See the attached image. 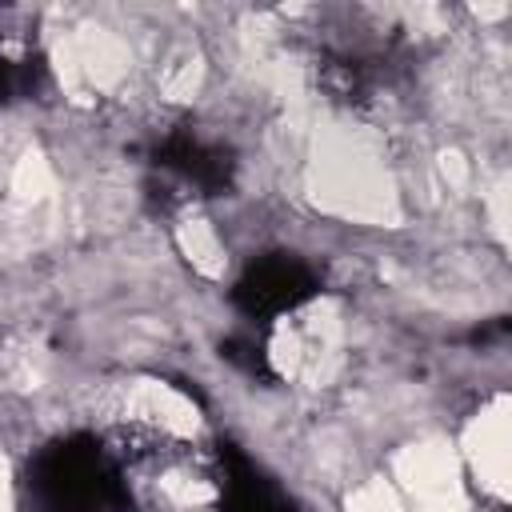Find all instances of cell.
<instances>
[{
	"instance_id": "cell-2",
	"label": "cell",
	"mask_w": 512,
	"mask_h": 512,
	"mask_svg": "<svg viewBox=\"0 0 512 512\" xmlns=\"http://www.w3.org/2000/svg\"><path fill=\"white\" fill-rule=\"evenodd\" d=\"M32 500L36 512H116L128 504L112 456L92 440L48 448L32 468Z\"/></svg>"
},
{
	"instance_id": "cell-3",
	"label": "cell",
	"mask_w": 512,
	"mask_h": 512,
	"mask_svg": "<svg viewBox=\"0 0 512 512\" xmlns=\"http://www.w3.org/2000/svg\"><path fill=\"white\" fill-rule=\"evenodd\" d=\"M312 292H316V280L300 260L272 256V260H260L248 268L236 296L252 316H280V312H292L296 304H304Z\"/></svg>"
},
{
	"instance_id": "cell-1",
	"label": "cell",
	"mask_w": 512,
	"mask_h": 512,
	"mask_svg": "<svg viewBox=\"0 0 512 512\" xmlns=\"http://www.w3.org/2000/svg\"><path fill=\"white\" fill-rule=\"evenodd\" d=\"M104 452L120 472L128 504L164 512H204L220 504L224 456L216 448L132 420L108 432Z\"/></svg>"
},
{
	"instance_id": "cell-4",
	"label": "cell",
	"mask_w": 512,
	"mask_h": 512,
	"mask_svg": "<svg viewBox=\"0 0 512 512\" xmlns=\"http://www.w3.org/2000/svg\"><path fill=\"white\" fill-rule=\"evenodd\" d=\"M224 512H292V504L248 464L224 460V488H220V504Z\"/></svg>"
}]
</instances>
